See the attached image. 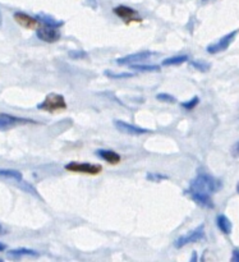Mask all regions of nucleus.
<instances>
[{
  "label": "nucleus",
  "instance_id": "f257e3e1",
  "mask_svg": "<svg viewBox=\"0 0 239 262\" xmlns=\"http://www.w3.org/2000/svg\"><path fill=\"white\" fill-rule=\"evenodd\" d=\"M223 183L219 179L209 176V174H199L193 181L191 182V189L193 191L205 192V193H216L222 189Z\"/></svg>",
  "mask_w": 239,
  "mask_h": 262
},
{
  "label": "nucleus",
  "instance_id": "f03ea898",
  "mask_svg": "<svg viewBox=\"0 0 239 262\" xmlns=\"http://www.w3.org/2000/svg\"><path fill=\"white\" fill-rule=\"evenodd\" d=\"M38 110H44V112H58V110H64L67 109V102L64 96L59 94H49L48 96L45 97L42 102L37 105Z\"/></svg>",
  "mask_w": 239,
  "mask_h": 262
},
{
  "label": "nucleus",
  "instance_id": "7ed1b4c3",
  "mask_svg": "<svg viewBox=\"0 0 239 262\" xmlns=\"http://www.w3.org/2000/svg\"><path fill=\"white\" fill-rule=\"evenodd\" d=\"M204 238H205L204 225H200L197 229L192 230V232H189L188 234L182 235L181 238H178V239L174 242V246H176V248H182V247H184V246L189 245V243L199 242V241L204 239Z\"/></svg>",
  "mask_w": 239,
  "mask_h": 262
},
{
  "label": "nucleus",
  "instance_id": "20e7f679",
  "mask_svg": "<svg viewBox=\"0 0 239 262\" xmlns=\"http://www.w3.org/2000/svg\"><path fill=\"white\" fill-rule=\"evenodd\" d=\"M66 169L69 171H76V173H84V174H99L101 171V166L97 164H89V163H69L66 165Z\"/></svg>",
  "mask_w": 239,
  "mask_h": 262
},
{
  "label": "nucleus",
  "instance_id": "39448f33",
  "mask_svg": "<svg viewBox=\"0 0 239 262\" xmlns=\"http://www.w3.org/2000/svg\"><path fill=\"white\" fill-rule=\"evenodd\" d=\"M235 36H237V31H232L230 33H228V35L223 36L222 38H220L218 42L215 43H211V45L207 46V53L209 54H219L222 53V51L227 50L228 48H229L230 43L233 42V40L235 38Z\"/></svg>",
  "mask_w": 239,
  "mask_h": 262
},
{
  "label": "nucleus",
  "instance_id": "423d86ee",
  "mask_svg": "<svg viewBox=\"0 0 239 262\" xmlns=\"http://www.w3.org/2000/svg\"><path fill=\"white\" fill-rule=\"evenodd\" d=\"M36 36H37L40 40L49 43L56 42V41L60 38V33H59L58 28L51 27V26L48 25H42L41 27H38L37 31H36Z\"/></svg>",
  "mask_w": 239,
  "mask_h": 262
},
{
  "label": "nucleus",
  "instance_id": "0eeeda50",
  "mask_svg": "<svg viewBox=\"0 0 239 262\" xmlns=\"http://www.w3.org/2000/svg\"><path fill=\"white\" fill-rule=\"evenodd\" d=\"M187 196L191 197L192 201H194L196 204H199L200 206L205 207V209H215V204L212 201V199L210 197L209 193H205V192L200 191H193V189L189 188L186 192Z\"/></svg>",
  "mask_w": 239,
  "mask_h": 262
},
{
  "label": "nucleus",
  "instance_id": "6e6552de",
  "mask_svg": "<svg viewBox=\"0 0 239 262\" xmlns=\"http://www.w3.org/2000/svg\"><path fill=\"white\" fill-rule=\"evenodd\" d=\"M114 13L123 19L124 22H140L141 15L138 14L137 10L132 9V8L127 7V5H118V7L114 8Z\"/></svg>",
  "mask_w": 239,
  "mask_h": 262
},
{
  "label": "nucleus",
  "instance_id": "1a4fd4ad",
  "mask_svg": "<svg viewBox=\"0 0 239 262\" xmlns=\"http://www.w3.org/2000/svg\"><path fill=\"white\" fill-rule=\"evenodd\" d=\"M151 55H153L151 51H147V50L138 51V53L129 54V55L117 59V63L119 64V66H132V64L138 63V61L146 60V59L150 58Z\"/></svg>",
  "mask_w": 239,
  "mask_h": 262
},
{
  "label": "nucleus",
  "instance_id": "9d476101",
  "mask_svg": "<svg viewBox=\"0 0 239 262\" xmlns=\"http://www.w3.org/2000/svg\"><path fill=\"white\" fill-rule=\"evenodd\" d=\"M114 125H115V128L119 130V132L125 133V135L140 136V135H145V133L150 132V129H145V128L136 127V125L129 124V123H125V122H123V120H115Z\"/></svg>",
  "mask_w": 239,
  "mask_h": 262
},
{
  "label": "nucleus",
  "instance_id": "9b49d317",
  "mask_svg": "<svg viewBox=\"0 0 239 262\" xmlns=\"http://www.w3.org/2000/svg\"><path fill=\"white\" fill-rule=\"evenodd\" d=\"M30 122H32V120L13 117V115L9 114H0V130H8L10 129V128L15 127V125L26 124V123Z\"/></svg>",
  "mask_w": 239,
  "mask_h": 262
},
{
  "label": "nucleus",
  "instance_id": "f8f14e48",
  "mask_svg": "<svg viewBox=\"0 0 239 262\" xmlns=\"http://www.w3.org/2000/svg\"><path fill=\"white\" fill-rule=\"evenodd\" d=\"M14 19L15 22L18 23V25H20L22 27L25 28H32V27H36V25L38 23V19L36 17H31V15L26 14V13L23 12H17L14 13Z\"/></svg>",
  "mask_w": 239,
  "mask_h": 262
},
{
  "label": "nucleus",
  "instance_id": "ddd939ff",
  "mask_svg": "<svg viewBox=\"0 0 239 262\" xmlns=\"http://www.w3.org/2000/svg\"><path fill=\"white\" fill-rule=\"evenodd\" d=\"M97 156L109 164H118L120 161V155L112 150H97Z\"/></svg>",
  "mask_w": 239,
  "mask_h": 262
},
{
  "label": "nucleus",
  "instance_id": "4468645a",
  "mask_svg": "<svg viewBox=\"0 0 239 262\" xmlns=\"http://www.w3.org/2000/svg\"><path fill=\"white\" fill-rule=\"evenodd\" d=\"M0 179L22 182L23 176L20 171L14 170V169H0Z\"/></svg>",
  "mask_w": 239,
  "mask_h": 262
},
{
  "label": "nucleus",
  "instance_id": "2eb2a0df",
  "mask_svg": "<svg viewBox=\"0 0 239 262\" xmlns=\"http://www.w3.org/2000/svg\"><path fill=\"white\" fill-rule=\"evenodd\" d=\"M23 256H38V253L33 250L28 248H18V250H12L8 253V258L10 260H19Z\"/></svg>",
  "mask_w": 239,
  "mask_h": 262
},
{
  "label": "nucleus",
  "instance_id": "dca6fc26",
  "mask_svg": "<svg viewBox=\"0 0 239 262\" xmlns=\"http://www.w3.org/2000/svg\"><path fill=\"white\" fill-rule=\"evenodd\" d=\"M216 224L218 227H219V229L222 230L224 234H230V233H232L233 225L232 223H230V220L228 219L225 215H219V216L216 217Z\"/></svg>",
  "mask_w": 239,
  "mask_h": 262
},
{
  "label": "nucleus",
  "instance_id": "f3484780",
  "mask_svg": "<svg viewBox=\"0 0 239 262\" xmlns=\"http://www.w3.org/2000/svg\"><path fill=\"white\" fill-rule=\"evenodd\" d=\"M36 18H37L38 22H41V23H42V25H48V26H51V27H55V28L61 27V26L64 25L63 20L54 19L53 17H50V15L38 14V15H36Z\"/></svg>",
  "mask_w": 239,
  "mask_h": 262
},
{
  "label": "nucleus",
  "instance_id": "a211bd4d",
  "mask_svg": "<svg viewBox=\"0 0 239 262\" xmlns=\"http://www.w3.org/2000/svg\"><path fill=\"white\" fill-rule=\"evenodd\" d=\"M188 60V56L187 55H178V56H170V58H166L163 60V66L169 67V66H181V64L186 63Z\"/></svg>",
  "mask_w": 239,
  "mask_h": 262
},
{
  "label": "nucleus",
  "instance_id": "6ab92c4d",
  "mask_svg": "<svg viewBox=\"0 0 239 262\" xmlns=\"http://www.w3.org/2000/svg\"><path fill=\"white\" fill-rule=\"evenodd\" d=\"M104 74L106 77H109V78H113V79L132 78V77L135 76L133 73H128V72H123V73H115V72H112V71H105Z\"/></svg>",
  "mask_w": 239,
  "mask_h": 262
},
{
  "label": "nucleus",
  "instance_id": "aec40b11",
  "mask_svg": "<svg viewBox=\"0 0 239 262\" xmlns=\"http://www.w3.org/2000/svg\"><path fill=\"white\" fill-rule=\"evenodd\" d=\"M132 69L137 72H159L160 67L159 66H141V64H132Z\"/></svg>",
  "mask_w": 239,
  "mask_h": 262
},
{
  "label": "nucleus",
  "instance_id": "412c9836",
  "mask_svg": "<svg viewBox=\"0 0 239 262\" xmlns=\"http://www.w3.org/2000/svg\"><path fill=\"white\" fill-rule=\"evenodd\" d=\"M199 102H200V99L197 96H194V97H192L191 100H189V101H186V102H182V107H183V109H186V110H192V109H194V107L197 106V105H199Z\"/></svg>",
  "mask_w": 239,
  "mask_h": 262
},
{
  "label": "nucleus",
  "instance_id": "4be33fe9",
  "mask_svg": "<svg viewBox=\"0 0 239 262\" xmlns=\"http://www.w3.org/2000/svg\"><path fill=\"white\" fill-rule=\"evenodd\" d=\"M156 99H158L159 101L168 102V104H174V102H177L176 97L171 96V95L169 94H158L156 95Z\"/></svg>",
  "mask_w": 239,
  "mask_h": 262
},
{
  "label": "nucleus",
  "instance_id": "5701e85b",
  "mask_svg": "<svg viewBox=\"0 0 239 262\" xmlns=\"http://www.w3.org/2000/svg\"><path fill=\"white\" fill-rule=\"evenodd\" d=\"M191 67L199 69L201 72H209L210 71V64L204 63V61H191Z\"/></svg>",
  "mask_w": 239,
  "mask_h": 262
},
{
  "label": "nucleus",
  "instance_id": "b1692460",
  "mask_svg": "<svg viewBox=\"0 0 239 262\" xmlns=\"http://www.w3.org/2000/svg\"><path fill=\"white\" fill-rule=\"evenodd\" d=\"M69 56L72 59H86L89 56V54L83 50H72L69 51Z\"/></svg>",
  "mask_w": 239,
  "mask_h": 262
},
{
  "label": "nucleus",
  "instance_id": "393cba45",
  "mask_svg": "<svg viewBox=\"0 0 239 262\" xmlns=\"http://www.w3.org/2000/svg\"><path fill=\"white\" fill-rule=\"evenodd\" d=\"M166 178H168V177L161 176V174H156V173H148L147 174V179L151 182H161Z\"/></svg>",
  "mask_w": 239,
  "mask_h": 262
},
{
  "label": "nucleus",
  "instance_id": "a878e982",
  "mask_svg": "<svg viewBox=\"0 0 239 262\" xmlns=\"http://www.w3.org/2000/svg\"><path fill=\"white\" fill-rule=\"evenodd\" d=\"M232 155L234 156V158H238L239 156V141L232 147Z\"/></svg>",
  "mask_w": 239,
  "mask_h": 262
},
{
  "label": "nucleus",
  "instance_id": "bb28decb",
  "mask_svg": "<svg viewBox=\"0 0 239 262\" xmlns=\"http://www.w3.org/2000/svg\"><path fill=\"white\" fill-rule=\"evenodd\" d=\"M232 261L233 262H239V248H234V250H233Z\"/></svg>",
  "mask_w": 239,
  "mask_h": 262
},
{
  "label": "nucleus",
  "instance_id": "cd10ccee",
  "mask_svg": "<svg viewBox=\"0 0 239 262\" xmlns=\"http://www.w3.org/2000/svg\"><path fill=\"white\" fill-rule=\"evenodd\" d=\"M84 2L87 3V5H90L91 8H94V9H96L97 8V0H84Z\"/></svg>",
  "mask_w": 239,
  "mask_h": 262
},
{
  "label": "nucleus",
  "instance_id": "c85d7f7f",
  "mask_svg": "<svg viewBox=\"0 0 239 262\" xmlns=\"http://www.w3.org/2000/svg\"><path fill=\"white\" fill-rule=\"evenodd\" d=\"M191 261H197V252H193V255H192V260Z\"/></svg>",
  "mask_w": 239,
  "mask_h": 262
},
{
  "label": "nucleus",
  "instance_id": "c756f323",
  "mask_svg": "<svg viewBox=\"0 0 239 262\" xmlns=\"http://www.w3.org/2000/svg\"><path fill=\"white\" fill-rule=\"evenodd\" d=\"M5 248H7V246L3 245V243H0V252H3V251H4Z\"/></svg>",
  "mask_w": 239,
  "mask_h": 262
},
{
  "label": "nucleus",
  "instance_id": "7c9ffc66",
  "mask_svg": "<svg viewBox=\"0 0 239 262\" xmlns=\"http://www.w3.org/2000/svg\"><path fill=\"white\" fill-rule=\"evenodd\" d=\"M3 233H4V229H3V227L0 225V234H3Z\"/></svg>",
  "mask_w": 239,
  "mask_h": 262
},
{
  "label": "nucleus",
  "instance_id": "2f4dec72",
  "mask_svg": "<svg viewBox=\"0 0 239 262\" xmlns=\"http://www.w3.org/2000/svg\"><path fill=\"white\" fill-rule=\"evenodd\" d=\"M237 191H238V193H239V183H238V186H237Z\"/></svg>",
  "mask_w": 239,
  "mask_h": 262
},
{
  "label": "nucleus",
  "instance_id": "473e14b6",
  "mask_svg": "<svg viewBox=\"0 0 239 262\" xmlns=\"http://www.w3.org/2000/svg\"><path fill=\"white\" fill-rule=\"evenodd\" d=\"M0 25H2V14H0Z\"/></svg>",
  "mask_w": 239,
  "mask_h": 262
}]
</instances>
